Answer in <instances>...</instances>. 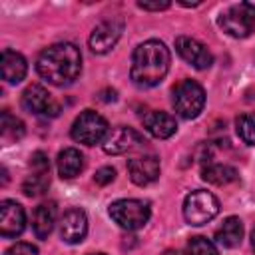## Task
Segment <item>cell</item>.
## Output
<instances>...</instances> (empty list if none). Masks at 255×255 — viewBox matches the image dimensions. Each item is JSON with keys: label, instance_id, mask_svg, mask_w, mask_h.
<instances>
[{"label": "cell", "instance_id": "obj_1", "mask_svg": "<svg viewBox=\"0 0 255 255\" xmlns=\"http://www.w3.org/2000/svg\"><path fill=\"white\" fill-rule=\"evenodd\" d=\"M36 70L48 84L68 86L80 76V70H82L80 48L70 42L52 44L40 52L36 60Z\"/></svg>", "mask_w": 255, "mask_h": 255}, {"label": "cell", "instance_id": "obj_2", "mask_svg": "<svg viewBox=\"0 0 255 255\" xmlns=\"http://www.w3.org/2000/svg\"><path fill=\"white\" fill-rule=\"evenodd\" d=\"M171 64L169 50L159 40H147L139 44L131 56V80L139 88H153L157 86Z\"/></svg>", "mask_w": 255, "mask_h": 255}, {"label": "cell", "instance_id": "obj_3", "mask_svg": "<svg viewBox=\"0 0 255 255\" xmlns=\"http://www.w3.org/2000/svg\"><path fill=\"white\" fill-rule=\"evenodd\" d=\"M219 213V199L205 189L191 191L183 201V217L189 225H205Z\"/></svg>", "mask_w": 255, "mask_h": 255}, {"label": "cell", "instance_id": "obj_4", "mask_svg": "<svg viewBox=\"0 0 255 255\" xmlns=\"http://www.w3.org/2000/svg\"><path fill=\"white\" fill-rule=\"evenodd\" d=\"M149 205L139 199H118L110 205V217L128 231H137L149 221Z\"/></svg>", "mask_w": 255, "mask_h": 255}, {"label": "cell", "instance_id": "obj_5", "mask_svg": "<svg viewBox=\"0 0 255 255\" xmlns=\"http://www.w3.org/2000/svg\"><path fill=\"white\" fill-rule=\"evenodd\" d=\"M108 122L94 110H84L72 124V139L84 145H96L108 135Z\"/></svg>", "mask_w": 255, "mask_h": 255}, {"label": "cell", "instance_id": "obj_6", "mask_svg": "<svg viewBox=\"0 0 255 255\" xmlns=\"http://www.w3.org/2000/svg\"><path fill=\"white\" fill-rule=\"evenodd\" d=\"M205 106V92L195 80H181L173 88V108L183 120H193Z\"/></svg>", "mask_w": 255, "mask_h": 255}, {"label": "cell", "instance_id": "obj_7", "mask_svg": "<svg viewBox=\"0 0 255 255\" xmlns=\"http://www.w3.org/2000/svg\"><path fill=\"white\" fill-rule=\"evenodd\" d=\"M219 26L233 38H247L255 30V4L241 2L231 6L219 18Z\"/></svg>", "mask_w": 255, "mask_h": 255}, {"label": "cell", "instance_id": "obj_8", "mask_svg": "<svg viewBox=\"0 0 255 255\" xmlns=\"http://www.w3.org/2000/svg\"><path fill=\"white\" fill-rule=\"evenodd\" d=\"M143 145H145L143 135L139 131H135L133 128H126V126H118V128L110 129L106 139L102 141L104 151L110 155H122V153L139 149Z\"/></svg>", "mask_w": 255, "mask_h": 255}, {"label": "cell", "instance_id": "obj_9", "mask_svg": "<svg viewBox=\"0 0 255 255\" xmlns=\"http://www.w3.org/2000/svg\"><path fill=\"white\" fill-rule=\"evenodd\" d=\"M122 32H124V20L122 18H112V20L100 22L92 30V34H90V40H88L90 50L94 54H106V52H110L118 44Z\"/></svg>", "mask_w": 255, "mask_h": 255}, {"label": "cell", "instance_id": "obj_10", "mask_svg": "<svg viewBox=\"0 0 255 255\" xmlns=\"http://www.w3.org/2000/svg\"><path fill=\"white\" fill-rule=\"evenodd\" d=\"M22 108L34 116H56L60 112V106L56 104L52 94L40 84H32L24 90Z\"/></svg>", "mask_w": 255, "mask_h": 255}, {"label": "cell", "instance_id": "obj_11", "mask_svg": "<svg viewBox=\"0 0 255 255\" xmlns=\"http://www.w3.org/2000/svg\"><path fill=\"white\" fill-rule=\"evenodd\" d=\"M175 50L189 66H193L197 70H207L213 64V56L207 50V46L201 44L199 40L191 38V36H177L175 38Z\"/></svg>", "mask_w": 255, "mask_h": 255}, {"label": "cell", "instance_id": "obj_12", "mask_svg": "<svg viewBox=\"0 0 255 255\" xmlns=\"http://www.w3.org/2000/svg\"><path fill=\"white\" fill-rule=\"evenodd\" d=\"M26 227L24 207L12 199H4L0 203V235L4 239L18 237Z\"/></svg>", "mask_w": 255, "mask_h": 255}, {"label": "cell", "instance_id": "obj_13", "mask_svg": "<svg viewBox=\"0 0 255 255\" xmlns=\"http://www.w3.org/2000/svg\"><path fill=\"white\" fill-rule=\"evenodd\" d=\"M88 233V217L84 209L72 207L60 219V235L66 243H80Z\"/></svg>", "mask_w": 255, "mask_h": 255}, {"label": "cell", "instance_id": "obj_14", "mask_svg": "<svg viewBox=\"0 0 255 255\" xmlns=\"http://www.w3.org/2000/svg\"><path fill=\"white\" fill-rule=\"evenodd\" d=\"M129 179L135 185H149L159 177V159L155 155H139L128 161Z\"/></svg>", "mask_w": 255, "mask_h": 255}, {"label": "cell", "instance_id": "obj_15", "mask_svg": "<svg viewBox=\"0 0 255 255\" xmlns=\"http://www.w3.org/2000/svg\"><path fill=\"white\" fill-rule=\"evenodd\" d=\"M143 128L157 139H167L175 133L177 124L175 118L167 112H159V110H151L143 116Z\"/></svg>", "mask_w": 255, "mask_h": 255}, {"label": "cell", "instance_id": "obj_16", "mask_svg": "<svg viewBox=\"0 0 255 255\" xmlns=\"http://www.w3.org/2000/svg\"><path fill=\"white\" fill-rule=\"evenodd\" d=\"M0 70H2V78L8 84H18L26 78L28 72V64L26 58L14 50H2V58H0Z\"/></svg>", "mask_w": 255, "mask_h": 255}, {"label": "cell", "instance_id": "obj_17", "mask_svg": "<svg viewBox=\"0 0 255 255\" xmlns=\"http://www.w3.org/2000/svg\"><path fill=\"white\" fill-rule=\"evenodd\" d=\"M56 203L54 201H46V203H40L36 209H34V215H32V229L36 233L38 239H46L52 229H54V223H56Z\"/></svg>", "mask_w": 255, "mask_h": 255}, {"label": "cell", "instance_id": "obj_18", "mask_svg": "<svg viewBox=\"0 0 255 255\" xmlns=\"http://www.w3.org/2000/svg\"><path fill=\"white\" fill-rule=\"evenodd\" d=\"M84 169V155L76 147H66L58 153V173L62 179H74Z\"/></svg>", "mask_w": 255, "mask_h": 255}, {"label": "cell", "instance_id": "obj_19", "mask_svg": "<svg viewBox=\"0 0 255 255\" xmlns=\"http://www.w3.org/2000/svg\"><path fill=\"white\" fill-rule=\"evenodd\" d=\"M241 239H243V223L239 217H227L223 221V225L215 231V241L227 249L237 247L241 243Z\"/></svg>", "mask_w": 255, "mask_h": 255}, {"label": "cell", "instance_id": "obj_20", "mask_svg": "<svg viewBox=\"0 0 255 255\" xmlns=\"http://www.w3.org/2000/svg\"><path fill=\"white\" fill-rule=\"evenodd\" d=\"M201 177L211 185H227L237 181V169L227 163H207L201 169Z\"/></svg>", "mask_w": 255, "mask_h": 255}, {"label": "cell", "instance_id": "obj_21", "mask_svg": "<svg viewBox=\"0 0 255 255\" xmlns=\"http://www.w3.org/2000/svg\"><path fill=\"white\" fill-rule=\"evenodd\" d=\"M24 131H26V128H24V122L20 118H16L14 114H10L8 110H4L0 114V135H2V141L4 143L18 141L24 135Z\"/></svg>", "mask_w": 255, "mask_h": 255}, {"label": "cell", "instance_id": "obj_22", "mask_svg": "<svg viewBox=\"0 0 255 255\" xmlns=\"http://www.w3.org/2000/svg\"><path fill=\"white\" fill-rule=\"evenodd\" d=\"M48 187H50V171H32L22 183V191L28 197H38Z\"/></svg>", "mask_w": 255, "mask_h": 255}, {"label": "cell", "instance_id": "obj_23", "mask_svg": "<svg viewBox=\"0 0 255 255\" xmlns=\"http://www.w3.org/2000/svg\"><path fill=\"white\" fill-rule=\"evenodd\" d=\"M235 129H237V135H239L247 145H253V143H255V112L241 114V116L235 120Z\"/></svg>", "mask_w": 255, "mask_h": 255}, {"label": "cell", "instance_id": "obj_24", "mask_svg": "<svg viewBox=\"0 0 255 255\" xmlns=\"http://www.w3.org/2000/svg\"><path fill=\"white\" fill-rule=\"evenodd\" d=\"M187 255H217V249L207 237L197 235L187 241Z\"/></svg>", "mask_w": 255, "mask_h": 255}, {"label": "cell", "instance_id": "obj_25", "mask_svg": "<svg viewBox=\"0 0 255 255\" xmlns=\"http://www.w3.org/2000/svg\"><path fill=\"white\" fill-rule=\"evenodd\" d=\"M4 255H40V251L32 245V243H26V241H20L16 245H12L10 249H6Z\"/></svg>", "mask_w": 255, "mask_h": 255}, {"label": "cell", "instance_id": "obj_26", "mask_svg": "<svg viewBox=\"0 0 255 255\" xmlns=\"http://www.w3.org/2000/svg\"><path fill=\"white\" fill-rule=\"evenodd\" d=\"M30 167H32V171H50L48 155H46L44 151L32 153V157H30Z\"/></svg>", "mask_w": 255, "mask_h": 255}, {"label": "cell", "instance_id": "obj_27", "mask_svg": "<svg viewBox=\"0 0 255 255\" xmlns=\"http://www.w3.org/2000/svg\"><path fill=\"white\" fill-rule=\"evenodd\" d=\"M114 179H116V169L110 167V165L100 167V169L96 171V175H94V181H96L98 185H108V183H112Z\"/></svg>", "mask_w": 255, "mask_h": 255}, {"label": "cell", "instance_id": "obj_28", "mask_svg": "<svg viewBox=\"0 0 255 255\" xmlns=\"http://www.w3.org/2000/svg\"><path fill=\"white\" fill-rule=\"evenodd\" d=\"M137 6L141 8V10H165V8H169V2H137Z\"/></svg>", "mask_w": 255, "mask_h": 255}, {"label": "cell", "instance_id": "obj_29", "mask_svg": "<svg viewBox=\"0 0 255 255\" xmlns=\"http://www.w3.org/2000/svg\"><path fill=\"white\" fill-rule=\"evenodd\" d=\"M163 255H187V253H181V251H175V249H167Z\"/></svg>", "mask_w": 255, "mask_h": 255}, {"label": "cell", "instance_id": "obj_30", "mask_svg": "<svg viewBox=\"0 0 255 255\" xmlns=\"http://www.w3.org/2000/svg\"><path fill=\"white\" fill-rule=\"evenodd\" d=\"M251 247H253V253H255V229L251 231Z\"/></svg>", "mask_w": 255, "mask_h": 255}, {"label": "cell", "instance_id": "obj_31", "mask_svg": "<svg viewBox=\"0 0 255 255\" xmlns=\"http://www.w3.org/2000/svg\"><path fill=\"white\" fill-rule=\"evenodd\" d=\"M90 255H106V253H90Z\"/></svg>", "mask_w": 255, "mask_h": 255}]
</instances>
